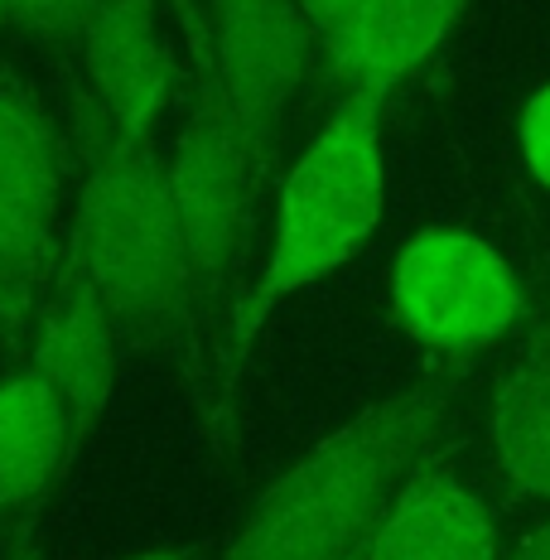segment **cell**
Masks as SVG:
<instances>
[{
  "mask_svg": "<svg viewBox=\"0 0 550 560\" xmlns=\"http://www.w3.org/2000/svg\"><path fill=\"white\" fill-rule=\"evenodd\" d=\"M68 247L107 300L121 343L198 363V305L169 170L155 140H131L78 92V189Z\"/></svg>",
  "mask_w": 550,
  "mask_h": 560,
  "instance_id": "obj_1",
  "label": "cell"
},
{
  "mask_svg": "<svg viewBox=\"0 0 550 560\" xmlns=\"http://www.w3.org/2000/svg\"><path fill=\"white\" fill-rule=\"evenodd\" d=\"M449 401L454 377H430L338 425L266 483L218 560H348L420 459L435 454Z\"/></svg>",
  "mask_w": 550,
  "mask_h": 560,
  "instance_id": "obj_2",
  "label": "cell"
},
{
  "mask_svg": "<svg viewBox=\"0 0 550 560\" xmlns=\"http://www.w3.org/2000/svg\"><path fill=\"white\" fill-rule=\"evenodd\" d=\"M377 97H338L329 121L314 131L304 155L290 165L276 198L271 252L261 276L232 310L227 329V387L247 363L256 334L290 295L319 285L367 247L386 208V150Z\"/></svg>",
  "mask_w": 550,
  "mask_h": 560,
  "instance_id": "obj_3",
  "label": "cell"
},
{
  "mask_svg": "<svg viewBox=\"0 0 550 560\" xmlns=\"http://www.w3.org/2000/svg\"><path fill=\"white\" fill-rule=\"evenodd\" d=\"M174 213H179L184 252H189L194 305H198V363L218 368V392L227 396V290L242 261L251 198L261 189L251 150L232 121L213 78H194V102L184 112L165 155Z\"/></svg>",
  "mask_w": 550,
  "mask_h": 560,
  "instance_id": "obj_4",
  "label": "cell"
},
{
  "mask_svg": "<svg viewBox=\"0 0 550 560\" xmlns=\"http://www.w3.org/2000/svg\"><path fill=\"white\" fill-rule=\"evenodd\" d=\"M63 145L49 107L0 58V343L30 353V334L63 256Z\"/></svg>",
  "mask_w": 550,
  "mask_h": 560,
  "instance_id": "obj_5",
  "label": "cell"
},
{
  "mask_svg": "<svg viewBox=\"0 0 550 560\" xmlns=\"http://www.w3.org/2000/svg\"><path fill=\"white\" fill-rule=\"evenodd\" d=\"M391 314L425 353L473 358L517 329L526 295L507 256L478 232L420 228L396 252Z\"/></svg>",
  "mask_w": 550,
  "mask_h": 560,
  "instance_id": "obj_6",
  "label": "cell"
},
{
  "mask_svg": "<svg viewBox=\"0 0 550 560\" xmlns=\"http://www.w3.org/2000/svg\"><path fill=\"white\" fill-rule=\"evenodd\" d=\"M314 58H324L319 39L295 0H208L203 73L227 102L261 184L280 155L290 107L309 83Z\"/></svg>",
  "mask_w": 550,
  "mask_h": 560,
  "instance_id": "obj_7",
  "label": "cell"
},
{
  "mask_svg": "<svg viewBox=\"0 0 550 560\" xmlns=\"http://www.w3.org/2000/svg\"><path fill=\"white\" fill-rule=\"evenodd\" d=\"M25 358L58 392L68 425H73V445L83 454L116 392L121 329H116L107 300L92 285V276L83 271V261H78V252L68 242H63V256H58V271L49 280V295L39 305V319H34Z\"/></svg>",
  "mask_w": 550,
  "mask_h": 560,
  "instance_id": "obj_8",
  "label": "cell"
},
{
  "mask_svg": "<svg viewBox=\"0 0 550 560\" xmlns=\"http://www.w3.org/2000/svg\"><path fill=\"white\" fill-rule=\"evenodd\" d=\"M83 97L121 136L155 140V121L179 83L160 0H92L78 34Z\"/></svg>",
  "mask_w": 550,
  "mask_h": 560,
  "instance_id": "obj_9",
  "label": "cell"
},
{
  "mask_svg": "<svg viewBox=\"0 0 550 560\" xmlns=\"http://www.w3.org/2000/svg\"><path fill=\"white\" fill-rule=\"evenodd\" d=\"M78 445L68 411L39 368L20 358L0 377V560H30L34 532Z\"/></svg>",
  "mask_w": 550,
  "mask_h": 560,
  "instance_id": "obj_10",
  "label": "cell"
},
{
  "mask_svg": "<svg viewBox=\"0 0 550 560\" xmlns=\"http://www.w3.org/2000/svg\"><path fill=\"white\" fill-rule=\"evenodd\" d=\"M502 532L488 503L444 454H425L382 522L348 560H502Z\"/></svg>",
  "mask_w": 550,
  "mask_h": 560,
  "instance_id": "obj_11",
  "label": "cell"
},
{
  "mask_svg": "<svg viewBox=\"0 0 550 560\" xmlns=\"http://www.w3.org/2000/svg\"><path fill=\"white\" fill-rule=\"evenodd\" d=\"M459 10L464 0H362L348 34L324 54V68L343 97L386 102L440 54Z\"/></svg>",
  "mask_w": 550,
  "mask_h": 560,
  "instance_id": "obj_12",
  "label": "cell"
},
{
  "mask_svg": "<svg viewBox=\"0 0 550 560\" xmlns=\"http://www.w3.org/2000/svg\"><path fill=\"white\" fill-rule=\"evenodd\" d=\"M488 445L512 493L550 503V338L526 343L502 368L488 401Z\"/></svg>",
  "mask_w": 550,
  "mask_h": 560,
  "instance_id": "obj_13",
  "label": "cell"
},
{
  "mask_svg": "<svg viewBox=\"0 0 550 560\" xmlns=\"http://www.w3.org/2000/svg\"><path fill=\"white\" fill-rule=\"evenodd\" d=\"M92 0H5V15L49 54H78Z\"/></svg>",
  "mask_w": 550,
  "mask_h": 560,
  "instance_id": "obj_14",
  "label": "cell"
},
{
  "mask_svg": "<svg viewBox=\"0 0 550 560\" xmlns=\"http://www.w3.org/2000/svg\"><path fill=\"white\" fill-rule=\"evenodd\" d=\"M517 145H522V160H526V170H531V179L550 189V83L526 97L522 121H517Z\"/></svg>",
  "mask_w": 550,
  "mask_h": 560,
  "instance_id": "obj_15",
  "label": "cell"
},
{
  "mask_svg": "<svg viewBox=\"0 0 550 560\" xmlns=\"http://www.w3.org/2000/svg\"><path fill=\"white\" fill-rule=\"evenodd\" d=\"M295 5L304 10V20H309L314 39H319V54H329L333 44L348 34V25L358 20L362 0H295Z\"/></svg>",
  "mask_w": 550,
  "mask_h": 560,
  "instance_id": "obj_16",
  "label": "cell"
},
{
  "mask_svg": "<svg viewBox=\"0 0 550 560\" xmlns=\"http://www.w3.org/2000/svg\"><path fill=\"white\" fill-rule=\"evenodd\" d=\"M502 560H550V522H541V527H536L531 536H526V541L517 546V551H512V556H502Z\"/></svg>",
  "mask_w": 550,
  "mask_h": 560,
  "instance_id": "obj_17",
  "label": "cell"
},
{
  "mask_svg": "<svg viewBox=\"0 0 550 560\" xmlns=\"http://www.w3.org/2000/svg\"><path fill=\"white\" fill-rule=\"evenodd\" d=\"M121 560H198L189 546H160V551H136V556H121Z\"/></svg>",
  "mask_w": 550,
  "mask_h": 560,
  "instance_id": "obj_18",
  "label": "cell"
},
{
  "mask_svg": "<svg viewBox=\"0 0 550 560\" xmlns=\"http://www.w3.org/2000/svg\"><path fill=\"white\" fill-rule=\"evenodd\" d=\"M5 20H10V15H5V0H0V25H5Z\"/></svg>",
  "mask_w": 550,
  "mask_h": 560,
  "instance_id": "obj_19",
  "label": "cell"
}]
</instances>
